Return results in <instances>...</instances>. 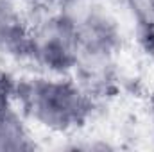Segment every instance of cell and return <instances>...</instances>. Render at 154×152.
I'll return each mask as SVG.
<instances>
[{
	"instance_id": "6da1fadb",
	"label": "cell",
	"mask_w": 154,
	"mask_h": 152,
	"mask_svg": "<svg viewBox=\"0 0 154 152\" xmlns=\"http://www.w3.org/2000/svg\"><path fill=\"white\" fill-rule=\"evenodd\" d=\"M23 111L39 125L52 131H68L81 125L91 111L90 95L63 79H32L18 86Z\"/></svg>"
},
{
	"instance_id": "5b68a950",
	"label": "cell",
	"mask_w": 154,
	"mask_h": 152,
	"mask_svg": "<svg viewBox=\"0 0 154 152\" xmlns=\"http://www.w3.org/2000/svg\"><path fill=\"white\" fill-rule=\"evenodd\" d=\"M149 39H151V48L154 52V22L149 25Z\"/></svg>"
},
{
	"instance_id": "277c9868",
	"label": "cell",
	"mask_w": 154,
	"mask_h": 152,
	"mask_svg": "<svg viewBox=\"0 0 154 152\" xmlns=\"http://www.w3.org/2000/svg\"><path fill=\"white\" fill-rule=\"evenodd\" d=\"M11 88L5 82V79L0 75V114L11 109Z\"/></svg>"
},
{
	"instance_id": "3957f363",
	"label": "cell",
	"mask_w": 154,
	"mask_h": 152,
	"mask_svg": "<svg viewBox=\"0 0 154 152\" xmlns=\"http://www.w3.org/2000/svg\"><path fill=\"white\" fill-rule=\"evenodd\" d=\"M32 143L27 129L13 109L0 114V150H27Z\"/></svg>"
},
{
	"instance_id": "7a4b0ae2",
	"label": "cell",
	"mask_w": 154,
	"mask_h": 152,
	"mask_svg": "<svg viewBox=\"0 0 154 152\" xmlns=\"http://www.w3.org/2000/svg\"><path fill=\"white\" fill-rule=\"evenodd\" d=\"M0 52L31 54V32L7 0H0Z\"/></svg>"
}]
</instances>
